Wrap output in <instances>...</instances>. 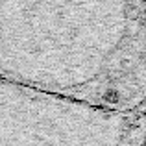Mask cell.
I'll return each instance as SVG.
<instances>
[{
    "label": "cell",
    "mask_w": 146,
    "mask_h": 146,
    "mask_svg": "<svg viewBox=\"0 0 146 146\" xmlns=\"http://www.w3.org/2000/svg\"><path fill=\"white\" fill-rule=\"evenodd\" d=\"M0 80L91 106H144V0H0Z\"/></svg>",
    "instance_id": "obj_1"
},
{
    "label": "cell",
    "mask_w": 146,
    "mask_h": 146,
    "mask_svg": "<svg viewBox=\"0 0 146 146\" xmlns=\"http://www.w3.org/2000/svg\"><path fill=\"white\" fill-rule=\"evenodd\" d=\"M144 106H91L0 80V146H144Z\"/></svg>",
    "instance_id": "obj_2"
}]
</instances>
